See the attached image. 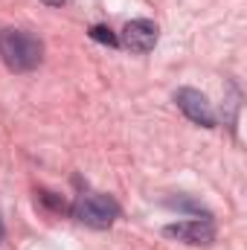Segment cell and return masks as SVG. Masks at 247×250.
<instances>
[{"label":"cell","mask_w":247,"mask_h":250,"mask_svg":"<svg viewBox=\"0 0 247 250\" xmlns=\"http://www.w3.org/2000/svg\"><path fill=\"white\" fill-rule=\"evenodd\" d=\"M0 59L12 73H32L44 62V44L26 29H0Z\"/></svg>","instance_id":"6da1fadb"},{"label":"cell","mask_w":247,"mask_h":250,"mask_svg":"<svg viewBox=\"0 0 247 250\" xmlns=\"http://www.w3.org/2000/svg\"><path fill=\"white\" fill-rule=\"evenodd\" d=\"M70 212H73L76 221H82L87 227L108 230L120 218V204L111 195H102V192H82L76 198V204L70 207Z\"/></svg>","instance_id":"7a4b0ae2"},{"label":"cell","mask_w":247,"mask_h":250,"mask_svg":"<svg viewBox=\"0 0 247 250\" xmlns=\"http://www.w3.org/2000/svg\"><path fill=\"white\" fill-rule=\"evenodd\" d=\"M175 102H178V108L186 114V120H192L195 125H201V128H215V111H212V102L201 93V90H195V87H181L178 93H175Z\"/></svg>","instance_id":"3957f363"},{"label":"cell","mask_w":247,"mask_h":250,"mask_svg":"<svg viewBox=\"0 0 247 250\" xmlns=\"http://www.w3.org/2000/svg\"><path fill=\"white\" fill-rule=\"evenodd\" d=\"M160 38V29L154 21L148 18H137V21H128L123 26V35H120V44L131 53H151L154 44Z\"/></svg>","instance_id":"277c9868"},{"label":"cell","mask_w":247,"mask_h":250,"mask_svg":"<svg viewBox=\"0 0 247 250\" xmlns=\"http://www.w3.org/2000/svg\"><path fill=\"white\" fill-rule=\"evenodd\" d=\"M163 236L169 239H178L184 245H212L215 242V224L209 218H201V221H178V224H169L163 227Z\"/></svg>","instance_id":"5b68a950"},{"label":"cell","mask_w":247,"mask_h":250,"mask_svg":"<svg viewBox=\"0 0 247 250\" xmlns=\"http://www.w3.org/2000/svg\"><path fill=\"white\" fill-rule=\"evenodd\" d=\"M90 38H93V41H99V44H108V47H120V38H117L108 26H102V23L90 26Z\"/></svg>","instance_id":"8992f818"},{"label":"cell","mask_w":247,"mask_h":250,"mask_svg":"<svg viewBox=\"0 0 247 250\" xmlns=\"http://www.w3.org/2000/svg\"><path fill=\"white\" fill-rule=\"evenodd\" d=\"M41 3H44V6H64L67 0H41Z\"/></svg>","instance_id":"52a82bcc"}]
</instances>
